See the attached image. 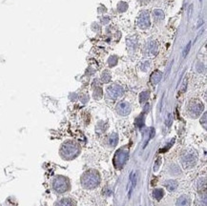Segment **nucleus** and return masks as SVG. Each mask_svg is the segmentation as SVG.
<instances>
[{"label": "nucleus", "instance_id": "1", "mask_svg": "<svg viewBox=\"0 0 207 206\" xmlns=\"http://www.w3.org/2000/svg\"><path fill=\"white\" fill-rule=\"evenodd\" d=\"M99 181H100V179H99L98 175L93 171L85 173L81 177V183L85 188H95L99 184Z\"/></svg>", "mask_w": 207, "mask_h": 206}, {"label": "nucleus", "instance_id": "13", "mask_svg": "<svg viewBox=\"0 0 207 206\" xmlns=\"http://www.w3.org/2000/svg\"><path fill=\"white\" fill-rule=\"evenodd\" d=\"M190 48H191V42L188 43V47L185 48V50H184V53H183V56H186V54H188V52L190 50Z\"/></svg>", "mask_w": 207, "mask_h": 206}, {"label": "nucleus", "instance_id": "5", "mask_svg": "<svg viewBox=\"0 0 207 206\" xmlns=\"http://www.w3.org/2000/svg\"><path fill=\"white\" fill-rule=\"evenodd\" d=\"M136 183H137V174H136V172H133V173L131 174V177H130V180H129L128 186H127L128 197L131 196V193H132L133 189L136 187Z\"/></svg>", "mask_w": 207, "mask_h": 206}, {"label": "nucleus", "instance_id": "8", "mask_svg": "<svg viewBox=\"0 0 207 206\" xmlns=\"http://www.w3.org/2000/svg\"><path fill=\"white\" fill-rule=\"evenodd\" d=\"M190 205V199L188 197L181 196L178 197L177 200V206H189Z\"/></svg>", "mask_w": 207, "mask_h": 206}, {"label": "nucleus", "instance_id": "10", "mask_svg": "<svg viewBox=\"0 0 207 206\" xmlns=\"http://www.w3.org/2000/svg\"><path fill=\"white\" fill-rule=\"evenodd\" d=\"M196 163V159L194 157L192 156H187L185 159H183V164L185 167H191Z\"/></svg>", "mask_w": 207, "mask_h": 206}, {"label": "nucleus", "instance_id": "12", "mask_svg": "<svg viewBox=\"0 0 207 206\" xmlns=\"http://www.w3.org/2000/svg\"><path fill=\"white\" fill-rule=\"evenodd\" d=\"M163 195H164V192L162 189H156L154 191V197L158 200H160L162 199Z\"/></svg>", "mask_w": 207, "mask_h": 206}, {"label": "nucleus", "instance_id": "9", "mask_svg": "<svg viewBox=\"0 0 207 206\" xmlns=\"http://www.w3.org/2000/svg\"><path fill=\"white\" fill-rule=\"evenodd\" d=\"M109 92H110V94H112V96L115 97L120 96L122 94V89L120 87H118V86H113V87L109 88Z\"/></svg>", "mask_w": 207, "mask_h": 206}, {"label": "nucleus", "instance_id": "11", "mask_svg": "<svg viewBox=\"0 0 207 206\" xmlns=\"http://www.w3.org/2000/svg\"><path fill=\"white\" fill-rule=\"evenodd\" d=\"M165 186L169 191H174L178 187V183L175 180H168V181H166Z\"/></svg>", "mask_w": 207, "mask_h": 206}, {"label": "nucleus", "instance_id": "14", "mask_svg": "<svg viewBox=\"0 0 207 206\" xmlns=\"http://www.w3.org/2000/svg\"><path fill=\"white\" fill-rule=\"evenodd\" d=\"M192 11H193V5L190 6V9H189V16H191Z\"/></svg>", "mask_w": 207, "mask_h": 206}, {"label": "nucleus", "instance_id": "6", "mask_svg": "<svg viewBox=\"0 0 207 206\" xmlns=\"http://www.w3.org/2000/svg\"><path fill=\"white\" fill-rule=\"evenodd\" d=\"M55 206H75V202L73 199H69V197H64V199L58 200L55 204Z\"/></svg>", "mask_w": 207, "mask_h": 206}, {"label": "nucleus", "instance_id": "3", "mask_svg": "<svg viewBox=\"0 0 207 206\" xmlns=\"http://www.w3.org/2000/svg\"><path fill=\"white\" fill-rule=\"evenodd\" d=\"M78 147L73 142H66L61 147V156L66 159H71L75 157L78 153Z\"/></svg>", "mask_w": 207, "mask_h": 206}, {"label": "nucleus", "instance_id": "4", "mask_svg": "<svg viewBox=\"0 0 207 206\" xmlns=\"http://www.w3.org/2000/svg\"><path fill=\"white\" fill-rule=\"evenodd\" d=\"M127 152H122V150H120V152H118L117 154H116L115 157V165L116 167L120 169L121 167H123L124 163H125L126 159H127Z\"/></svg>", "mask_w": 207, "mask_h": 206}, {"label": "nucleus", "instance_id": "2", "mask_svg": "<svg viewBox=\"0 0 207 206\" xmlns=\"http://www.w3.org/2000/svg\"><path fill=\"white\" fill-rule=\"evenodd\" d=\"M52 186H53V191L56 192L57 194H63L66 191L69 190L70 182L67 177H65L63 176H57L53 179Z\"/></svg>", "mask_w": 207, "mask_h": 206}, {"label": "nucleus", "instance_id": "7", "mask_svg": "<svg viewBox=\"0 0 207 206\" xmlns=\"http://www.w3.org/2000/svg\"><path fill=\"white\" fill-rule=\"evenodd\" d=\"M118 111L121 114H127L130 112V106L127 103H120L118 106Z\"/></svg>", "mask_w": 207, "mask_h": 206}]
</instances>
